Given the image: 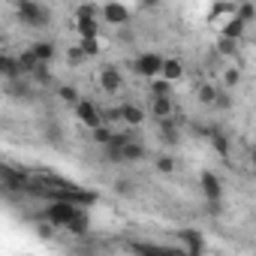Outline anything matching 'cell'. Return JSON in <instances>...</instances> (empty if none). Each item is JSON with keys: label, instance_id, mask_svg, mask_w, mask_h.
<instances>
[{"label": "cell", "instance_id": "1", "mask_svg": "<svg viewBox=\"0 0 256 256\" xmlns=\"http://www.w3.org/2000/svg\"><path fill=\"white\" fill-rule=\"evenodd\" d=\"M12 4H16V16L22 24L34 28V30L52 24V10L46 4H40V0H12Z\"/></svg>", "mask_w": 256, "mask_h": 256}, {"label": "cell", "instance_id": "2", "mask_svg": "<svg viewBox=\"0 0 256 256\" xmlns=\"http://www.w3.org/2000/svg\"><path fill=\"white\" fill-rule=\"evenodd\" d=\"M106 157H108V163H142L148 157V148L133 136V139H126L120 148H106Z\"/></svg>", "mask_w": 256, "mask_h": 256}, {"label": "cell", "instance_id": "3", "mask_svg": "<svg viewBox=\"0 0 256 256\" xmlns=\"http://www.w3.org/2000/svg\"><path fill=\"white\" fill-rule=\"evenodd\" d=\"M78 214V205H72V202H64V199H54L48 208H46V220L54 226V229H64L72 217Z\"/></svg>", "mask_w": 256, "mask_h": 256}, {"label": "cell", "instance_id": "4", "mask_svg": "<svg viewBox=\"0 0 256 256\" xmlns=\"http://www.w3.org/2000/svg\"><path fill=\"white\" fill-rule=\"evenodd\" d=\"M76 118L88 126V130H94V126H100L102 124V114H100V108L90 102V100H76Z\"/></svg>", "mask_w": 256, "mask_h": 256}, {"label": "cell", "instance_id": "5", "mask_svg": "<svg viewBox=\"0 0 256 256\" xmlns=\"http://www.w3.org/2000/svg\"><path fill=\"white\" fill-rule=\"evenodd\" d=\"M100 12H102V18H106L108 24H114V28H124L126 22H130V10H126L124 4H118V0H108Z\"/></svg>", "mask_w": 256, "mask_h": 256}, {"label": "cell", "instance_id": "6", "mask_svg": "<svg viewBox=\"0 0 256 256\" xmlns=\"http://www.w3.org/2000/svg\"><path fill=\"white\" fill-rule=\"evenodd\" d=\"M160 64H163L160 54H139V58L133 60V70H136L142 78H154V76H160Z\"/></svg>", "mask_w": 256, "mask_h": 256}, {"label": "cell", "instance_id": "7", "mask_svg": "<svg viewBox=\"0 0 256 256\" xmlns=\"http://www.w3.org/2000/svg\"><path fill=\"white\" fill-rule=\"evenodd\" d=\"M0 184L10 187V190H24L28 187V175L12 169V166H6V163H0Z\"/></svg>", "mask_w": 256, "mask_h": 256}, {"label": "cell", "instance_id": "8", "mask_svg": "<svg viewBox=\"0 0 256 256\" xmlns=\"http://www.w3.org/2000/svg\"><path fill=\"white\" fill-rule=\"evenodd\" d=\"M100 88H102L106 94H118V90L124 88V76H120V70H118V66H106V70L100 72Z\"/></svg>", "mask_w": 256, "mask_h": 256}, {"label": "cell", "instance_id": "9", "mask_svg": "<svg viewBox=\"0 0 256 256\" xmlns=\"http://www.w3.org/2000/svg\"><path fill=\"white\" fill-rule=\"evenodd\" d=\"M160 78H166V82H178V78H184V64L178 60V58H163V64H160Z\"/></svg>", "mask_w": 256, "mask_h": 256}, {"label": "cell", "instance_id": "10", "mask_svg": "<svg viewBox=\"0 0 256 256\" xmlns=\"http://www.w3.org/2000/svg\"><path fill=\"white\" fill-rule=\"evenodd\" d=\"M118 112H120V120H124L126 126H139V124L145 120V112H142L136 102H124Z\"/></svg>", "mask_w": 256, "mask_h": 256}, {"label": "cell", "instance_id": "11", "mask_svg": "<svg viewBox=\"0 0 256 256\" xmlns=\"http://www.w3.org/2000/svg\"><path fill=\"white\" fill-rule=\"evenodd\" d=\"M202 193H205V199H220L223 196V184H220V178L214 172L202 175Z\"/></svg>", "mask_w": 256, "mask_h": 256}, {"label": "cell", "instance_id": "12", "mask_svg": "<svg viewBox=\"0 0 256 256\" xmlns=\"http://www.w3.org/2000/svg\"><path fill=\"white\" fill-rule=\"evenodd\" d=\"M172 100H169V94H163V96H154L151 100V114L157 118V120H163V118H172Z\"/></svg>", "mask_w": 256, "mask_h": 256}, {"label": "cell", "instance_id": "13", "mask_svg": "<svg viewBox=\"0 0 256 256\" xmlns=\"http://www.w3.org/2000/svg\"><path fill=\"white\" fill-rule=\"evenodd\" d=\"M30 52H34V58H36L40 64H52V60H54V54H58V52H54V46H52L48 40L34 42V48H30Z\"/></svg>", "mask_w": 256, "mask_h": 256}, {"label": "cell", "instance_id": "14", "mask_svg": "<svg viewBox=\"0 0 256 256\" xmlns=\"http://www.w3.org/2000/svg\"><path fill=\"white\" fill-rule=\"evenodd\" d=\"M181 241H184V253H202V235L196 229H184L181 232Z\"/></svg>", "mask_w": 256, "mask_h": 256}, {"label": "cell", "instance_id": "15", "mask_svg": "<svg viewBox=\"0 0 256 256\" xmlns=\"http://www.w3.org/2000/svg\"><path fill=\"white\" fill-rule=\"evenodd\" d=\"M88 226H90V223H88V214L78 208V214H76V217H72V220L64 226V232H72V235H84V232H88Z\"/></svg>", "mask_w": 256, "mask_h": 256}, {"label": "cell", "instance_id": "16", "mask_svg": "<svg viewBox=\"0 0 256 256\" xmlns=\"http://www.w3.org/2000/svg\"><path fill=\"white\" fill-rule=\"evenodd\" d=\"M244 22L238 18V16H232L229 22H226V28H223V36H229V40H244Z\"/></svg>", "mask_w": 256, "mask_h": 256}, {"label": "cell", "instance_id": "17", "mask_svg": "<svg viewBox=\"0 0 256 256\" xmlns=\"http://www.w3.org/2000/svg\"><path fill=\"white\" fill-rule=\"evenodd\" d=\"M217 54H223V58H235V54H238V40L220 36V40H217Z\"/></svg>", "mask_w": 256, "mask_h": 256}, {"label": "cell", "instance_id": "18", "mask_svg": "<svg viewBox=\"0 0 256 256\" xmlns=\"http://www.w3.org/2000/svg\"><path fill=\"white\" fill-rule=\"evenodd\" d=\"M160 136H163L166 145H175L178 142V130H175V124H169V118L160 120Z\"/></svg>", "mask_w": 256, "mask_h": 256}, {"label": "cell", "instance_id": "19", "mask_svg": "<svg viewBox=\"0 0 256 256\" xmlns=\"http://www.w3.org/2000/svg\"><path fill=\"white\" fill-rule=\"evenodd\" d=\"M100 36H82V54L84 58H96L100 54Z\"/></svg>", "mask_w": 256, "mask_h": 256}, {"label": "cell", "instance_id": "20", "mask_svg": "<svg viewBox=\"0 0 256 256\" xmlns=\"http://www.w3.org/2000/svg\"><path fill=\"white\" fill-rule=\"evenodd\" d=\"M148 82H151V94H154V96H163V94L172 90V82H166V78H160V76H154V78H148Z\"/></svg>", "mask_w": 256, "mask_h": 256}, {"label": "cell", "instance_id": "21", "mask_svg": "<svg viewBox=\"0 0 256 256\" xmlns=\"http://www.w3.org/2000/svg\"><path fill=\"white\" fill-rule=\"evenodd\" d=\"M232 16H238L244 24H250V22H253V16H256V10H253V4H250V0H244V4H241V6H238Z\"/></svg>", "mask_w": 256, "mask_h": 256}, {"label": "cell", "instance_id": "22", "mask_svg": "<svg viewBox=\"0 0 256 256\" xmlns=\"http://www.w3.org/2000/svg\"><path fill=\"white\" fill-rule=\"evenodd\" d=\"M78 34L82 36H96V18H78Z\"/></svg>", "mask_w": 256, "mask_h": 256}, {"label": "cell", "instance_id": "23", "mask_svg": "<svg viewBox=\"0 0 256 256\" xmlns=\"http://www.w3.org/2000/svg\"><path fill=\"white\" fill-rule=\"evenodd\" d=\"M238 82H241V70H238V66H229V70L223 72V84H226V88H238Z\"/></svg>", "mask_w": 256, "mask_h": 256}, {"label": "cell", "instance_id": "24", "mask_svg": "<svg viewBox=\"0 0 256 256\" xmlns=\"http://www.w3.org/2000/svg\"><path fill=\"white\" fill-rule=\"evenodd\" d=\"M58 96H60L64 102H72V106H76V100H78V90H76L72 84H60V88H58Z\"/></svg>", "mask_w": 256, "mask_h": 256}, {"label": "cell", "instance_id": "25", "mask_svg": "<svg viewBox=\"0 0 256 256\" xmlns=\"http://www.w3.org/2000/svg\"><path fill=\"white\" fill-rule=\"evenodd\" d=\"M211 145L217 148V154H220V157H229V139H226V136L214 133V136H211Z\"/></svg>", "mask_w": 256, "mask_h": 256}, {"label": "cell", "instance_id": "26", "mask_svg": "<svg viewBox=\"0 0 256 256\" xmlns=\"http://www.w3.org/2000/svg\"><path fill=\"white\" fill-rule=\"evenodd\" d=\"M214 96H217V88H211V84H202V88H199V102H202V106H211Z\"/></svg>", "mask_w": 256, "mask_h": 256}, {"label": "cell", "instance_id": "27", "mask_svg": "<svg viewBox=\"0 0 256 256\" xmlns=\"http://www.w3.org/2000/svg\"><path fill=\"white\" fill-rule=\"evenodd\" d=\"M108 139H112V130H108V126H106V124H100V126H94V142H96V145H106Z\"/></svg>", "mask_w": 256, "mask_h": 256}, {"label": "cell", "instance_id": "28", "mask_svg": "<svg viewBox=\"0 0 256 256\" xmlns=\"http://www.w3.org/2000/svg\"><path fill=\"white\" fill-rule=\"evenodd\" d=\"M36 64H40V60L34 58V52H24V54L18 58V66H22V72H30V70L36 66Z\"/></svg>", "mask_w": 256, "mask_h": 256}, {"label": "cell", "instance_id": "29", "mask_svg": "<svg viewBox=\"0 0 256 256\" xmlns=\"http://www.w3.org/2000/svg\"><path fill=\"white\" fill-rule=\"evenodd\" d=\"M157 169L169 175V172H175V160H172L169 154H160V157H157Z\"/></svg>", "mask_w": 256, "mask_h": 256}, {"label": "cell", "instance_id": "30", "mask_svg": "<svg viewBox=\"0 0 256 256\" xmlns=\"http://www.w3.org/2000/svg\"><path fill=\"white\" fill-rule=\"evenodd\" d=\"M211 106H214V108H229V106H232V96H229L226 90H217V96H214Z\"/></svg>", "mask_w": 256, "mask_h": 256}, {"label": "cell", "instance_id": "31", "mask_svg": "<svg viewBox=\"0 0 256 256\" xmlns=\"http://www.w3.org/2000/svg\"><path fill=\"white\" fill-rule=\"evenodd\" d=\"M96 12H100L96 6H90V4H84V6H78V16H76V18H96Z\"/></svg>", "mask_w": 256, "mask_h": 256}, {"label": "cell", "instance_id": "32", "mask_svg": "<svg viewBox=\"0 0 256 256\" xmlns=\"http://www.w3.org/2000/svg\"><path fill=\"white\" fill-rule=\"evenodd\" d=\"M10 90H12V94H18V96H28V94H30L24 82H12V84H10Z\"/></svg>", "mask_w": 256, "mask_h": 256}, {"label": "cell", "instance_id": "33", "mask_svg": "<svg viewBox=\"0 0 256 256\" xmlns=\"http://www.w3.org/2000/svg\"><path fill=\"white\" fill-rule=\"evenodd\" d=\"M142 6H148V10H154V6H160V0H142Z\"/></svg>", "mask_w": 256, "mask_h": 256}, {"label": "cell", "instance_id": "34", "mask_svg": "<svg viewBox=\"0 0 256 256\" xmlns=\"http://www.w3.org/2000/svg\"><path fill=\"white\" fill-rule=\"evenodd\" d=\"M0 70H4V54H0Z\"/></svg>", "mask_w": 256, "mask_h": 256}, {"label": "cell", "instance_id": "35", "mask_svg": "<svg viewBox=\"0 0 256 256\" xmlns=\"http://www.w3.org/2000/svg\"><path fill=\"white\" fill-rule=\"evenodd\" d=\"M0 48H4V36H0Z\"/></svg>", "mask_w": 256, "mask_h": 256}]
</instances>
